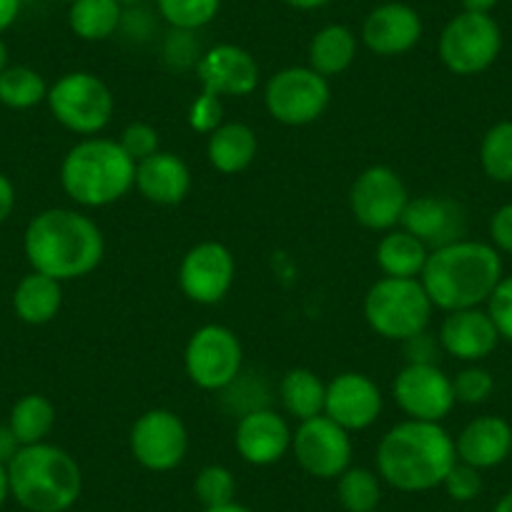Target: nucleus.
Segmentation results:
<instances>
[{
  "mask_svg": "<svg viewBox=\"0 0 512 512\" xmlns=\"http://www.w3.org/2000/svg\"><path fill=\"white\" fill-rule=\"evenodd\" d=\"M23 251L33 272L63 284L96 272L106 254V241L91 216L56 206L28 221Z\"/></svg>",
  "mask_w": 512,
  "mask_h": 512,
  "instance_id": "1",
  "label": "nucleus"
},
{
  "mask_svg": "<svg viewBox=\"0 0 512 512\" xmlns=\"http://www.w3.org/2000/svg\"><path fill=\"white\" fill-rule=\"evenodd\" d=\"M374 462L379 480L395 490H435L457 462L455 437L442 422L405 420L384 432Z\"/></svg>",
  "mask_w": 512,
  "mask_h": 512,
  "instance_id": "2",
  "label": "nucleus"
},
{
  "mask_svg": "<svg viewBox=\"0 0 512 512\" xmlns=\"http://www.w3.org/2000/svg\"><path fill=\"white\" fill-rule=\"evenodd\" d=\"M502 272V256L487 241L460 239L432 249L420 274V282L432 307L442 312L485 307Z\"/></svg>",
  "mask_w": 512,
  "mask_h": 512,
  "instance_id": "3",
  "label": "nucleus"
},
{
  "mask_svg": "<svg viewBox=\"0 0 512 512\" xmlns=\"http://www.w3.org/2000/svg\"><path fill=\"white\" fill-rule=\"evenodd\" d=\"M11 497L28 512H66L83 490L81 465L71 452L51 442L18 450L8 462Z\"/></svg>",
  "mask_w": 512,
  "mask_h": 512,
  "instance_id": "4",
  "label": "nucleus"
},
{
  "mask_svg": "<svg viewBox=\"0 0 512 512\" xmlns=\"http://www.w3.org/2000/svg\"><path fill=\"white\" fill-rule=\"evenodd\" d=\"M136 184V161L116 139L88 136L61 161V186L68 199L86 209L121 201Z\"/></svg>",
  "mask_w": 512,
  "mask_h": 512,
  "instance_id": "5",
  "label": "nucleus"
},
{
  "mask_svg": "<svg viewBox=\"0 0 512 512\" xmlns=\"http://www.w3.org/2000/svg\"><path fill=\"white\" fill-rule=\"evenodd\" d=\"M432 307L420 279L382 277L364 294V319L377 337L407 342L427 332Z\"/></svg>",
  "mask_w": 512,
  "mask_h": 512,
  "instance_id": "6",
  "label": "nucleus"
},
{
  "mask_svg": "<svg viewBox=\"0 0 512 512\" xmlns=\"http://www.w3.org/2000/svg\"><path fill=\"white\" fill-rule=\"evenodd\" d=\"M48 108L51 116L68 128L71 134L96 136L111 123L116 101L101 76L88 71H71L48 86Z\"/></svg>",
  "mask_w": 512,
  "mask_h": 512,
  "instance_id": "7",
  "label": "nucleus"
},
{
  "mask_svg": "<svg viewBox=\"0 0 512 512\" xmlns=\"http://www.w3.org/2000/svg\"><path fill=\"white\" fill-rule=\"evenodd\" d=\"M502 31L490 13L462 11L445 23L437 43L442 66L455 76L485 73L500 58Z\"/></svg>",
  "mask_w": 512,
  "mask_h": 512,
  "instance_id": "8",
  "label": "nucleus"
},
{
  "mask_svg": "<svg viewBox=\"0 0 512 512\" xmlns=\"http://www.w3.org/2000/svg\"><path fill=\"white\" fill-rule=\"evenodd\" d=\"M244 347L234 329L204 324L189 337L184 349L186 377L204 392H224L241 377Z\"/></svg>",
  "mask_w": 512,
  "mask_h": 512,
  "instance_id": "9",
  "label": "nucleus"
},
{
  "mask_svg": "<svg viewBox=\"0 0 512 512\" xmlns=\"http://www.w3.org/2000/svg\"><path fill=\"white\" fill-rule=\"evenodd\" d=\"M332 101L329 78L309 66H289L274 73L264 86L269 116L284 126H309L319 121Z\"/></svg>",
  "mask_w": 512,
  "mask_h": 512,
  "instance_id": "10",
  "label": "nucleus"
},
{
  "mask_svg": "<svg viewBox=\"0 0 512 512\" xmlns=\"http://www.w3.org/2000/svg\"><path fill=\"white\" fill-rule=\"evenodd\" d=\"M410 204V191L390 166H369L349 189V209L357 224L369 231H390L400 226Z\"/></svg>",
  "mask_w": 512,
  "mask_h": 512,
  "instance_id": "11",
  "label": "nucleus"
},
{
  "mask_svg": "<svg viewBox=\"0 0 512 512\" xmlns=\"http://www.w3.org/2000/svg\"><path fill=\"white\" fill-rule=\"evenodd\" d=\"M128 447L141 467L151 472H171L186 460L189 430L176 412L156 407L144 412L128 432Z\"/></svg>",
  "mask_w": 512,
  "mask_h": 512,
  "instance_id": "12",
  "label": "nucleus"
},
{
  "mask_svg": "<svg viewBox=\"0 0 512 512\" xmlns=\"http://www.w3.org/2000/svg\"><path fill=\"white\" fill-rule=\"evenodd\" d=\"M392 397L407 420L442 422L457 405L452 377L435 362H407L392 382Z\"/></svg>",
  "mask_w": 512,
  "mask_h": 512,
  "instance_id": "13",
  "label": "nucleus"
},
{
  "mask_svg": "<svg viewBox=\"0 0 512 512\" xmlns=\"http://www.w3.org/2000/svg\"><path fill=\"white\" fill-rule=\"evenodd\" d=\"M299 467L317 480H337L352 465V437L327 415L299 422L292 432Z\"/></svg>",
  "mask_w": 512,
  "mask_h": 512,
  "instance_id": "14",
  "label": "nucleus"
},
{
  "mask_svg": "<svg viewBox=\"0 0 512 512\" xmlns=\"http://www.w3.org/2000/svg\"><path fill=\"white\" fill-rule=\"evenodd\" d=\"M236 279V262L229 246L219 241H201L191 246L179 264V287L186 299L196 304H219L231 292Z\"/></svg>",
  "mask_w": 512,
  "mask_h": 512,
  "instance_id": "15",
  "label": "nucleus"
},
{
  "mask_svg": "<svg viewBox=\"0 0 512 512\" xmlns=\"http://www.w3.org/2000/svg\"><path fill=\"white\" fill-rule=\"evenodd\" d=\"M384 407L382 390L362 372H342L327 382L324 415L347 432H362L379 420Z\"/></svg>",
  "mask_w": 512,
  "mask_h": 512,
  "instance_id": "16",
  "label": "nucleus"
},
{
  "mask_svg": "<svg viewBox=\"0 0 512 512\" xmlns=\"http://www.w3.org/2000/svg\"><path fill=\"white\" fill-rule=\"evenodd\" d=\"M422 31L425 23L410 3L390 0L367 13L362 23V43L374 56H405L422 41Z\"/></svg>",
  "mask_w": 512,
  "mask_h": 512,
  "instance_id": "17",
  "label": "nucleus"
},
{
  "mask_svg": "<svg viewBox=\"0 0 512 512\" xmlns=\"http://www.w3.org/2000/svg\"><path fill=\"white\" fill-rule=\"evenodd\" d=\"M196 78L201 91L216 93L221 98H246L259 86V63L246 48L219 43L196 61Z\"/></svg>",
  "mask_w": 512,
  "mask_h": 512,
  "instance_id": "18",
  "label": "nucleus"
},
{
  "mask_svg": "<svg viewBox=\"0 0 512 512\" xmlns=\"http://www.w3.org/2000/svg\"><path fill=\"white\" fill-rule=\"evenodd\" d=\"M234 447L249 465L267 467L282 460L292 450V427L287 417L269 407L244 412L236 422Z\"/></svg>",
  "mask_w": 512,
  "mask_h": 512,
  "instance_id": "19",
  "label": "nucleus"
},
{
  "mask_svg": "<svg viewBox=\"0 0 512 512\" xmlns=\"http://www.w3.org/2000/svg\"><path fill=\"white\" fill-rule=\"evenodd\" d=\"M437 342H440L442 352H447L450 357L467 364H480L497 349L500 332L487 309H457V312H447V317L442 319Z\"/></svg>",
  "mask_w": 512,
  "mask_h": 512,
  "instance_id": "20",
  "label": "nucleus"
},
{
  "mask_svg": "<svg viewBox=\"0 0 512 512\" xmlns=\"http://www.w3.org/2000/svg\"><path fill=\"white\" fill-rule=\"evenodd\" d=\"M400 226L432 251L465 239L467 214L457 201L447 196H417L407 204Z\"/></svg>",
  "mask_w": 512,
  "mask_h": 512,
  "instance_id": "21",
  "label": "nucleus"
},
{
  "mask_svg": "<svg viewBox=\"0 0 512 512\" xmlns=\"http://www.w3.org/2000/svg\"><path fill=\"white\" fill-rule=\"evenodd\" d=\"M457 460L477 470L500 467L512 455V425L500 415H480L467 422L455 440Z\"/></svg>",
  "mask_w": 512,
  "mask_h": 512,
  "instance_id": "22",
  "label": "nucleus"
},
{
  "mask_svg": "<svg viewBox=\"0 0 512 512\" xmlns=\"http://www.w3.org/2000/svg\"><path fill=\"white\" fill-rule=\"evenodd\" d=\"M136 189L156 206H176L189 196L191 171L181 156L171 151H156L136 164Z\"/></svg>",
  "mask_w": 512,
  "mask_h": 512,
  "instance_id": "23",
  "label": "nucleus"
},
{
  "mask_svg": "<svg viewBox=\"0 0 512 512\" xmlns=\"http://www.w3.org/2000/svg\"><path fill=\"white\" fill-rule=\"evenodd\" d=\"M259 151L254 128L241 121L221 123L206 139V159L219 174L234 176L249 169Z\"/></svg>",
  "mask_w": 512,
  "mask_h": 512,
  "instance_id": "24",
  "label": "nucleus"
},
{
  "mask_svg": "<svg viewBox=\"0 0 512 512\" xmlns=\"http://www.w3.org/2000/svg\"><path fill=\"white\" fill-rule=\"evenodd\" d=\"M63 284L41 272H31L18 282L13 292V312L21 322L43 327L61 314Z\"/></svg>",
  "mask_w": 512,
  "mask_h": 512,
  "instance_id": "25",
  "label": "nucleus"
},
{
  "mask_svg": "<svg viewBox=\"0 0 512 512\" xmlns=\"http://www.w3.org/2000/svg\"><path fill=\"white\" fill-rule=\"evenodd\" d=\"M427 256H430V249L402 226L384 231L377 249H374L377 267L382 269L384 277L395 279H420Z\"/></svg>",
  "mask_w": 512,
  "mask_h": 512,
  "instance_id": "26",
  "label": "nucleus"
},
{
  "mask_svg": "<svg viewBox=\"0 0 512 512\" xmlns=\"http://www.w3.org/2000/svg\"><path fill=\"white\" fill-rule=\"evenodd\" d=\"M359 51V41L354 31L342 23H329V26L319 28L312 36L307 48L309 68L324 78L342 76L349 66L354 63Z\"/></svg>",
  "mask_w": 512,
  "mask_h": 512,
  "instance_id": "27",
  "label": "nucleus"
},
{
  "mask_svg": "<svg viewBox=\"0 0 512 512\" xmlns=\"http://www.w3.org/2000/svg\"><path fill=\"white\" fill-rule=\"evenodd\" d=\"M324 397H327V384L312 369H289L279 382V400L284 412L297 422L324 415Z\"/></svg>",
  "mask_w": 512,
  "mask_h": 512,
  "instance_id": "28",
  "label": "nucleus"
},
{
  "mask_svg": "<svg viewBox=\"0 0 512 512\" xmlns=\"http://www.w3.org/2000/svg\"><path fill=\"white\" fill-rule=\"evenodd\" d=\"M123 21L118 0H73L68 6V26L81 41L98 43L111 38Z\"/></svg>",
  "mask_w": 512,
  "mask_h": 512,
  "instance_id": "29",
  "label": "nucleus"
},
{
  "mask_svg": "<svg viewBox=\"0 0 512 512\" xmlns=\"http://www.w3.org/2000/svg\"><path fill=\"white\" fill-rule=\"evenodd\" d=\"M8 427L16 432L18 442H21L23 447L46 442V437L51 435L53 427H56V407H53V402L48 400V397L33 392V395L21 397V400L11 407Z\"/></svg>",
  "mask_w": 512,
  "mask_h": 512,
  "instance_id": "30",
  "label": "nucleus"
},
{
  "mask_svg": "<svg viewBox=\"0 0 512 512\" xmlns=\"http://www.w3.org/2000/svg\"><path fill=\"white\" fill-rule=\"evenodd\" d=\"M48 98V83L36 68L8 66L0 73V103L13 111H28Z\"/></svg>",
  "mask_w": 512,
  "mask_h": 512,
  "instance_id": "31",
  "label": "nucleus"
},
{
  "mask_svg": "<svg viewBox=\"0 0 512 512\" xmlns=\"http://www.w3.org/2000/svg\"><path fill=\"white\" fill-rule=\"evenodd\" d=\"M337 500L347 512H374L382 500V480L367 467L349 465L337 477Z\"/></svg>",
  "mask_w": 512,
  "mask_h": 512,
  "instance_id": "32",
  "label": "nucleus"
},
{
  "mask_svg": "<svg viewBox=\"0 0 512 512\" xmlns=\"http://www.w3.org/2000/svg\"><path fill=\"white\" fill-rule=\"evenodd\" d=\"M482 174L495 184H512V121H497L480 141Z\"/></svg>",
  "mask_w": 512,
  "mask_h": 512,
  "instance_id": "33",
  "label": "nucleus"
},
{
  "mask_svg": "<svg viewBox=\"0 0 512 512\" xmlns=\"http://www.w3.org/2000/svg\"><path fill=\"white\" fill-rule=\"evenodd\" d=\"M156 8L174 31L194 33L219 16L221 0H156Z\"/></svg>",
  "mask_w": 512,
  "mask_h": 512,
  "instance_id": "34",
  "label": "nucleus"
},
{
  "mask_svg": "<svg viewBox=\"0 0 512 512\" xmlns=\"http://www.w3.org/2000/svg\"><path fill=\"white\" fill-rule=\"evenodd\" d=\"M194 495L204 507H219L236 502V480L229 467L206 465L194 480Z\"/></svg>",
  "mask_w": 512,
  "mask_h": 512,
  "instance_id": "35",
  "label": "nucleus"
},
{
  "mask_svg": "<svg viewBox=\"0 0 512 512\" xmlns=\"http://www.w3.org/2000/svg\"><path fill=\"white\" fill-rule=\"evenodd\" d=\"M452 390H455V400L462 405H482L495 392V377L490 374V369L480 367V364H467L452 377Z\"/></svg>",
  "mask_w": 512,
  "mask_h": 512,
  "instance_id": "36",
  "label": "nucleus"
},
{
  "mask_svg": "<svg viewBox=\"0 0 512 512\" xmlns=\"http://www.w3.org/2000/svg\"><path fill=\"white\" fill-rule=\"evenodd\" d=\"M118 144H121V149L126 151L136 164L149 159V156H154L156 151H161L159 131L146 121L128 123V126L121 131V136H118Z\"/></svg>",
  "mask_w": 512,
  "mask_h": 512,
  "instance_id": "37",
  "label": "nucleus"
},
{
  "mask_svg": "<svg viewBox=\"0 0 512 512\" xmlns=\"http://www.w3.org/2000/svg\"><path fill=\"white\" fill-rule=\"evenodd\" d=\"M442 487H445L447 497L455 502L477 500L482 492V470L457 460L455 465L450 467L445 480H442Z\"/></svg>",
  "mask_w": 512,
  "mask_h": 512,
  "instance_id": "38",
  "label": "nucleus"
},
{
  "mask_svg": "<svg viewBox=\"0 0 512 512\" xmlns=\"http://www.w3.org/2000/svg\"><path fill=\"white\" fill-rule=\"evenodd\" d=\"M189 126L194 128L196 134H214L216 128L224 123V103H221V96L209 91H201L199 96L191 101L189 106Z\"/></svg>",
  "mask_w": 512,
  "mask_h": 512,
  "instance_id": "39",
  "label": "nucleus"
},
{
  "mask_svg": "<svg viewBox=\"0 0 512 512\" xmlns=\"http://www.w3.org/2000/svg\"><path fill=\"white\" fill-rule=\"evenodd\" d=\"M487 314L495 322L500 339L512 344V274L500 279V284L495 287L492 297L485 304Z\"/></svg>",
  "mask_w": 512,
  "mask_h": 512,
  "instance_id": "40",
  "label": "nucleus"
},
{
  "mask_svg": "<svg viewBox=\"0 0 512 512\" xmlns=\"http://www.w3.org/2000/svg\"><path fill=\"white\" fill-rule=\"evenodd\" d=\"M490 244L500 254L512 256V201L510 204H502L490 216Z\"/></svg>",
  "mask_w": 512,
  "mask_h": 512,
  "instance_id": "41",
  "label": "nucleus"
},
{
  "mask_svg": "<svg viewBox=\"0 0 512 512\" xmlns=\"http://www.w3.org/2000/svg\"><path fill=\"white\" fill-rule=\"evenodd\" d=\"M405 344H407V354H410V362H435V349L440 347V342H432L427 332L407 339Z\"/></svg>",
  "mask_w": 512,
  "mask_h": 512,
  "instance_id": "42",
  "label": "nucleus"
},
{
  "mask_svg": "<svg viewBox=\"0 0 512 512\" xmlns=\"http://www.w3.org/2000/svg\"><path fill=\"white\" fill-rule=\"evenodd\" d=\"M16 209V186L0 171V224H6Z\"/></svg>",
  "mask_w": 512,
  "mask_h": 512,
  "instance_id": "43",
  "label": "nucleus"
},
{
  "mask_svg": "<svg viewBox=\"0 0 512 512\" xmlns=\"http://www.w3.org/2000/svg\"><path fill=\"white\" fill-rule=\"evenodd\" d=\"M21 447L23 445L18 442L16 432H13L8 425H0V462H3V465H8V462L18 455V450H21Z\"/></svg>",
  "mask_w": 512,
  "mask_h": 512,
  "instance_id": "44",
  "label": "nucleus"
},
{
  "mask_svg": "<svg viewBox=\"0 0 512 512\" xmlns=\"http://www.w3.org/2000/svg\"><path fill=\"white\" fill-rule=\"evenodd\" d=\"M23 8V0H0V36L18 21Z\"/></svg>",
  "mask_w": 512,
  "mask_h": 512,
  "instance_id": "45",
  "label": "nucleus"
},
{
  "mask_svg": "<svg viewBox=\"0 0 512 512\" xmlns=\"http://www.w3.org/2000/svg\"><path fill=\"white\" fill-rule=\"evenodd\" d=\"M500 0H460L462 11L470 13H492Z\"/></svg>",
  "mask_w": 512,
  "mask_h": 512,
  "instance_id": "46",
  "label": "nucleus"
},
{
  "mask_svg": "<svg viewBox=\"0 0 512 512\" xmlns=\"http://www.w3.org/2000/svg\"><path fill=\"white\" fill-rule=\"evenodd\" d=\"M284 6L297 8V11H317V8L329 6L332 0H282Z\"/></svg>",
  "mask_w": 512,
  "mask_h": 512,
  "instance_id": "47",
  "label": "nucleus"
},
{
  "mask_svg": "<svg viewBox=\"0 0 512 512\" xmlns=\"http://www.w3.org/2000/svg\"><path fill=\"white\" fill-rule=\"evenodd\" d=\"M11 497V482H8V465L0 462V507L6 505V500Z\"/></svg>",
  "mask_w": 512,
  "mask_h": 512,
  "instance_id": "48",
  "label": "nucleus"
},
{
  "mask_svg": "<svg viewBox=\"0 0 512 512\" xmlns=\"http://www.w3.org/2000/svg\"><path fill=\"white\" fill-rule=\"evenodd\" d=\"M204 512H251L249 507L239 505V502H229V505H219V507H204Z\"/></svg>",
  "mask_w": 512,
  "mask_h": 512,
  "instance_id": "49",
  "label": "nucleus"
},
{
  "mask_svg": "<svg viewBox=\"0 0 512 512\" xmlns=\"http://www.w3.org/2000/svg\"><path fill=\"white\" fill-rule=\"evenodd\" d=\"M492 512H512V490L505 492V495L495 502Z\"/></svg>",
  "mask_w": 512,
  "mask_h": 512,
  "instance_id": "50",
  "label": "nucleus"
},
{
  "mask_svg": "<svg viewBox=\"0 0 512 512\" xmlns=\"http://www.w3.org/2000/svg\"><path fill=\"white\" fill-rule=\"evenodd\" d=\"M8 68V46L3 43V38H0V73L6 71Z\"/></svg>",
  "mask_w": 512,
  "mask_h": 512,
  "instance_id": "51",
  "label": "nucleus"
},
{
  "mask_svg": "<svg viewBox=\"0 0 512 512\" xmlns=\"http://www.w3.org/2000/svg\"><path fill=\"white\" fill-rule=\"evenodd\" d=\"M118 3H123V6H131V3H141V0H118Z\"/></svg>",
  "mask_w": 512,
  "mask_h": 512,
  "instance_id": "52",
  "label": "nucleus"
},
{
  "mask_svg": "<svg viewBox=\"0 0 512 512\" xmlns=\"http://www.w3.org/2000/svg\"><path fill=\"white\" fill-rule=\"evenodd\" d=\"M63 3H68V6H71V3H73V0H63Z\"/></svg>",
  "mask_w": 512,
  "mask_h": 512,
  "instance_id": "53",
  "label": "nucleus"
},
{
  "mask_svg": "<svg viewBox=\"0 0 512 512\" xmlns=\"http://www.w3.org/2000/svg\"><path fill=\"white\" fill-rule=\"evenodd\" d=\"M374 512H377V510H374Z\"/></svg>",
  "mask_w": 512,
  "mask_h": 512,
  "instance_id": "54",
  "label": "nucleus"
}]
</instances>
